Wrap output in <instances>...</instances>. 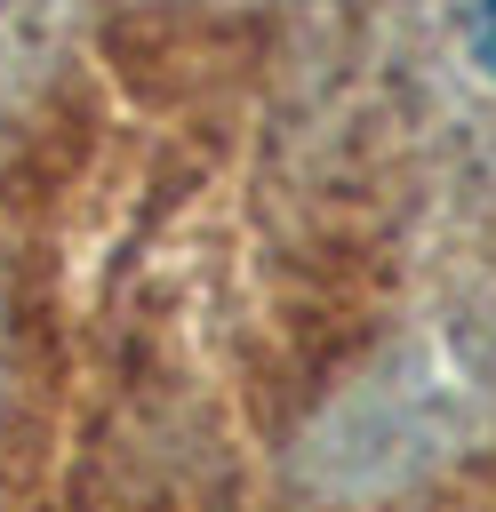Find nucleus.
Here are the masks:
<instances>
[{
    "instance_id": "obj_1",
    "label": "nucleus",
    "mask_w": 496,
    "mask_h": 512,
    "mask_svg": "<svg viewBox=\"0 0 496 512\" xmlns=\"http://www.w3.org/2000/svg\"><path fill=\"white\" fill-rule=\"evenodd\" d=\"M464 24H472V48H480V64L496 72V0H464Z\"/></svg>"
}]
</instances>
